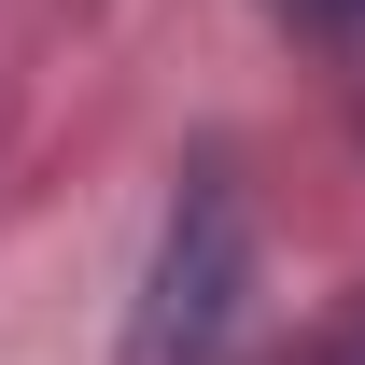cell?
<instances>
[{
	"label": "cell",
	"mask_w": 365,
	"mask_h": 365,
	"mask_svg": "<svg viewBox=\"0 0 365 365\" xmlns=\"http://www.w3.org/2000/svg\"><path fill=\"white\" fill-rule=\"evenodd\" d=\"M239 295H253V197L225 169H182L155 267H140V309H127V365H225Z\"/></svg>",
	"instance_id": "1"
},
{
	"label": "cell",
	"mask_w": 365,
	"mask_h": 365,
	"mask_svg": "<svg viewBox=\"0 0 365 365\" xmlns=\"http://www.w3.org/2000/svg\"><path fill=\"white\" fill-rule=\"evenodd\" d=\"M309 365H365V309H351V323H323V337H309Z\"/></svg>",
	"instance_id": "2"
}]
</instances>
